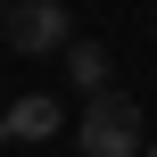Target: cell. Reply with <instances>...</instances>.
Instances as JSON below:
<instances>
[{
  "label": "cell",
  "mask_w": 157,
  "mask_h": 157,
  "mask_svg": "<svg viewBox=\"0 0 157 157\" xmlns=\"http://www.w3.org/2000/svg\"><path fill=\"white\" fill-rule=\"evenodd\" d=\"M75 149H83V157H149L141 108H132L124 91H91L83 116H75Z\"/></svg>",
  "instance_id": "1"
},
{
  "label": "cell",
  "mask_w": 157,
  "mask_h": 157,
  "mask_svg": "<svg viewBox=\"0 0 157 157\" xmlns=\"http://www.w3.org/2000/svg\"><path fill=\"white\" fill-rule=\"evenodd\" d=\"M8 41H17V50H33V58L66 50V41H75V17H66V0H17V8H8Z\"/></svg>",
  "instance_id": "2"
},
{
  "label": "cell",
  "mask_w": 157,
  "mask_h": 157,
  "mask_svg": "<svg viewBox=\"0 0 157 157\" xmlns=\"http://www.w3.org/2000/svg\"><path fill=\"white\" fill-rule=\"evenodd\" d=\"M66 75H75V91H83V99H91V91H108V50L66 41Z\"/></svg>",
  "instance_id": "3"
},
{
  "label": "cell",
  "mask_w": 157,
  "mask_h": 157,
  "mask_svg": "<svg viewBox=\"0 0 157 157\" xmlns=\"http://www.w3.org/2000/svg\"><path fill=\"white\" fill-rule=\"evenodd\" d=\"M8 132H17V141H50V132H58V108H50V99H17V108H8Z\"/></svg>",
  "instance_id": "4"
},
{
  "label": "cell",
  "mask_w": 157,
  "mask_h": 157,
  "mask_svg": "<svg viewBox=\"0 0 157 157\" xmlns=\"http://www.w3.org/2000/svg\"><path fill=\"white\" fill-rule=\"evenodd\" d=\"M0 141H17V132H8V116H0Z\"/></svg>",
  "instance_id": "5"
},
{
  "label": "cell",
  "mask_w": 157,
  "mask_h": 157,
  "mask_svg": "<svg viewBox=\"0 0 157 157\" xmlns=\"http://www.w3.org/2000/svg\"><path fill=\"white\" fill-rule=\"evenodd\" d=\"M0 41H8V17H0Z\"/></svg>",
  "instance_id": "6"
},
{
  "label": "cell",
  "mask_w": 157,
  "mask_h": 157,
  "mask_svg": "<svg viewBox=\"0 0 157 157\" xmlns=\"http://www.w3.org/2000/svg\"><path fill=\"white\" fill-rule=\"evenodd\" d=\"M0 8H17V0H0Z\"/></svg>",
  "instance_id": "7"
},
{
  "label": "cell",
  "mask_w": 157,
  "mask_h": 157,
  "mask_svg": "<svg viewBox=\"0 0 157 157\" xmlns=\"http://www.w3.org/2000/svg\"><path fill=\"white\" fill-rule=\"evenodd\" d=\"M149 157H157V141H149Z\"/></svg>",
  "instance_id": "8"
}]
</instances>
